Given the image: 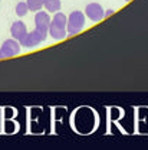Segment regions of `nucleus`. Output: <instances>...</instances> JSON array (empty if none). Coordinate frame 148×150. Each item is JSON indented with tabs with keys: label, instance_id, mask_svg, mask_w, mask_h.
I'll return each mask as SVG.
<instances>
[{
	"label": "nucleus",
	"instance_id": "8",
	"mask_svg": "<svg viewBox=\"0 0 148 150\" xmlns=\"http://www.w3.org/2000/svg\"><path fill=\"white\" fill-rule=\"evenodd\" d=\"M60 6H62V0H46L45 1V9L49 12V13H56L60 10Z\"/></svg>",
	"mask_w": 148,
	"mask_h": 150
},
{
	"label": "nucleus",
	"instance_id": "1",
	"mask_svg": "<svg viewBox=\"0 0 148 150\" xmlns=\"http://www.w3.org/2000/svg\"><path fill=\"white\" fill-rule=\"evenodd\" d=\"M68 16L62 12H56L49 26V35L55 40H62L68 36Z\"/></svg>",
	"mask_w": 148,
	"mask_h": 150
},
{
	"label": "nucleus",
	"instance_id": "5",
	"mask_svg": "<svg viewBox=\"0 0 148 150\" xmlns=\"http://www.w3.org/2000/svg\"><path fill=\"white\" fill-rule=\"evenodd\" d=\"M85 16L89 19V20H92V22H99V20H102V19L105 18V12H104V7L99 4V3H89V4H86V7H85Z\"/></svg>",
	"mask_w": 148,
	"mask_h": 150
},
{
	"label": "nucleus",
	"instance_id": "12",
	"mask_svg": "<svg viewBox=\"0 0 148 150\" xmlns=\"http://www.w3.org/2000/svg\"><path fill=\"white\" fill-rule=\"evenodd\" d=\"M125 1H131V0H125Z\"/></svg>",
	"mask_w": 148,
	"mask_h": 150
},
{
	"label": "nucleus",
	"instance_id": "11",
	"mask_svg": "<svg viewBox=\"0 0 148 150\" xmlns=\"http://www.w3.org/2000/svg\"><path fill=\"white\" fill-rule=\"evenodd\" d=\"M112 15H114V10H112V9H108V10L105 12V18H109Z\"/></svg>",
	"mask_w": 148,
	"mask_h": 150
},
{
	"label": "nucleus",
	"instance_id": "9",
	"mask_svg": "<svg viewBox=\"0 0 148 150\" xmlns=\"http://www.w3.org/2000/svg\"><path fill=\"white\" fill-rule=\"evenodd\" d=\"M45 1L46 0H26V3L29 6V10L35 12V13L42 10V7H45Z\"/></svg>",
	"mask_w": 148,
	"mask_h": 150
},
{
	"label": "nucleus",
	"instance_id": "10",
	"mask_svg": "<svg viewBox=\"0 0 148 150\" xmlns=\"http://www.w3.org/2000/svg\"><path fill=\"white\" fill-rule=\"evenodd\" d=\"M16 15H18L19 18H25L30 10H29V6H27V3L26 1H19L18 4H16Z\"/></svg>",
	"mask_w": 148,
	"mask_h": 150
},
{
	"label": "nucleus",
	"instance_id": "6",
	"mask_svg": "<svg viewBox=\"0 0 148 150\" xmlns=\"http://www.w3.org/2000/svg\"><path fill=\"white\" fill-rule=\"evenodd\" d=\"M52 18L49 16V12L39 10L35 15V28L43 33H49V26H51Z\"/></svg>",
	"mask_w": 148,
	"mask_h": 150
},
{
	"label": "nucleus",
	"instance_id": "4",
	"mask_svg": "<svg viewBox=\"0 0 148 150\" xmlns=\"http://www.w3.org/2000/svg\"><path fill=\"white\" fill-rule=\"evenodd\" d=\"M20 42L16 40L15 38H10V39H6L0 48V59H4V58H12V56H16L20 54Z\"/></svg>",
	"mask_w": 148,
	"mask_h": 150
},
{
	"label": "nucleus",
	"instance_id": "3",
	"mask_svg": "<svg viewBox=\"0 0 148 150\" xmlns=\"http://www.w3.org/2000/svg\"><path fill=\"white\" fill-rule=\"evenodd\" d=\"M46 38H48V33H43V32L37 30L35 28V30L27 32L19 42H20V45L23 48H35V46H39L42 42H45Z\"/></svg>",
	"mask_w": 148,
	"mask_h": 150
},
{
	"label": "nucleus",
	"instance_id": "7",
	"mask_svg": "<svg viewBox=\"0 0 148 150\" xmlns=\"http://www.w3.org/2000/svg\"><path fill=\"white\" fill-rule=\"evenodd\" d=\"M10 33H12V38H15L16 40H20L27 33V28H26V25L22 20L13 22V25L10 26Z\"/></svg>",
	"mask_w": 148,
	"mask_h": 150
},
{
	"label": "nucleus",
	"instance_id": "2",
	"mask_svg": "<svg viewBox=\"0 0 148 150\" xmlns=\"http://www.w3.org/2000/svg\"><path fill=\"white\" fill-rule=\"evenodd\" d=\"M85 22H86V16L83 12L81 10H74L71 12V15L68 16V35L74 36L76 33H79L83 28H85Z\"/></svg>",
	"mask_w": 148,
	"mask_h": 150
}]
</instances>
